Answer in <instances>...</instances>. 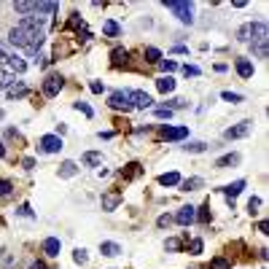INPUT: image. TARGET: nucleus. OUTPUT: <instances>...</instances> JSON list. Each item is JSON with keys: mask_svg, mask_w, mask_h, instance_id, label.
<instances>
[{"mask_svg": "<svg viewBox=\"0 0 269 269\" xmlns=\"http://www.w3.org/2000/svg\"><path fill=\"white\" fill-rule=\"evenodd\" d=\"M164 6H167L170 11H175V17L183 22V25H191L194 22V6L186 3V0H164Z\"/></svg>", "mask_w": 269, "mask_h": 269, "instance_id": "nucleus-1", "label": "nucleus"}, {"mask_svg": "<svg viewBox=\"0 0 269 269\" xmlns=\"http://www.w3.org/2000/svg\"><path fill=\"white\" fill-rule=\"evenodd\" d=\"M62 86H65V78H62L59 73H51L43 78V94L46 97H57V94L62 92Z\"/></svg>", "mask_w": 269, "mask_h": 269, "instance_id": "nucleus-2", "label": "nucleus"}, {"mask_svg": "<svg viewBox=\"0 0 269 269\" xmlns=\"http://www.w3.org/2000/svg\"><path fill=\"white\" fill-rule=\"evenodd\" d=\"M126 97H129V105H132V108H140V110H146V108H151V105H154L151 94L143 92V89H132V92H126Z\"/></svg>", "mask_w": 269, "mask_h": 269, "instance_id": "nucleus-3", "label": "nucleus"}, {"mask_svg": "<svg viewBox=\"0 0 269 269\" xmlns=\"http://www.w3.org/2000/svg\"><path fill=\"white\" fill-rule=\"evenodd\" d=\"M62 151V138L57 134H43L41 146H38V154H59Z\"/></svg>", "mask_w": 269, "mask_h": 269, "instance_id": "nucleus-4", "label": "nucleus"}, {"mask_svg": "<svg viewBox=\"0 0 269 269\" xmlns=\"http://www.w3.org/2000/svg\"><path fill=\"white\" fill-rule=\"evenodd\" d=\"M108 105L113 108V110H132L129 97H126V92H113V94L108 97Z\"/></svg>", "mask_w": 269, "mask_h": 269, "instance_id": "nucleus-5", "label": "nucleus"}, {"mask_svg": "<svg viewBox=\"0 0 269 269\" xmlns=\"http://www.w3.org/2000/svg\"><path fill=\"white\" fill-rule=\"evenodd\" d=\"M248 132H250V121H240V124L229 126V129L224 132V138H226V140H240V138H245Z\"/></svg>", "mask_w": 269, "mask_h": 269, "instance_id": "nucleus-6", "label": "nucleus"}, {"mask_svg": "<svg viewBox=\"0 0 269 269\" xmlns=\"http://www.w3.org/2000/svg\"><path fill=\"white\" fill-rule=\"evenodd\" d=\"M175 221L180 226H188V224H194L196 221V208H191V205H183L178 213H175Z\"/></svg>", "mask_w": 269, "mask_h": 269, "instance_id": "nucleus-7", "label": "nucleus"}, {"mask_svg": "<svg viewBox=\"0 0 269 269\" xmlns=\"http://www.w3.org/2000/svg\"><path fill=\"white\" fill-rule=\"evenodd\" d=\"M162 138L164 140H186L188 126H162Z\"/></svg>", "mask_w": 269, "mask_h": 269, "instance_id": "nucleus-8", "label": "nucleus"}, {"mask_svg": "<svg viewBox=\"0 0 269 269\" xmlns=\"http://www.w3.org/2000/svg\"><path fill=\"white\" fill-rule=\"evenodd\" d=\"M59 250H62V242L57 240V237H46V240H43V253L49 258H57Z\"/></svg>", "mask_w": 269, "mask_h": 269, "instance_id": "nucleus-9", "label": "nucleus"}, {"mask_svg": "<svg viewBox=\"0 0 269 269\" xmlns=\"http://www.w3.org/2000/svg\"><path fill=\"white\" fill-rule=\"evenodd\" d=\"M248 33L253 35V41H250V43L266 41V25H264V22H253V25H248Z\"/></svg>", "mask_w": 269, "mask_h": 269, "instance_id": "nucleus-10", "label": "nucleus"}, {"mask_svg": "<svg viewBox=\"0 0 269 269\" xmlns=\"http://www.w3.org/2000/svg\"><path fill=\"white\" fill-rule=\"evenodd\" d=\"M59 11V3H51V0H43V3H35V17H43L46 14H57Z\"/></svg>", "mask_w": 269, "mask_h": 269, "instance_id": "nucleus-11", "label": "nucleus"}, {"mask_svg": "<svg viewBox=\"0 0 269 269\" xmlns=\"http://www.w3.org/2000/svg\"><path fill=\"white\" fill-rule=\"evenodd\" d=\"M118 202H121V194H118V191H110V194H105V196H102V210H116L118 208Z\"/></svg>", "mask_w": 269, "mask_h": 269, "instance_id": "nucleus-12", "label": "nucleus"}, {"mask_svg": "<svg viewBox=\"0 0 269 269\" xmlns=\"http://www.w3.org/2000/svg\"><path fill=\"white\" fill-rule=\"evenodd\" d=\"M27 92H30V89H27V86L22 84V81H19V84L14 81V84L9 86V89H6V94H9V100H17V97H27Z\"/></svg>", "mask_w": 269, "mask_h": 269, "instance_id": "nucleus-13", "label": "nucleus"}, {"mask_svg": "<svg viewBox=\"0 0 269 269\" xmlns=\"http://www.w3.org/2000/svg\"><path fill=\"white\" fill-rule=\"evenodd\" d=\"M156 89L164 92V94H170L172 89H175V78H172V76H159V78H156Z\"/></svg>", "mask_w": 269, "mask_h": 269, "instance_id": "nucleus-14", "label": "nucleus"}, {"mask_svg": "<svg viewBox=\"0 0 269 269\" xmlns=\"http://www.w3.org/2000/svg\"><path fill=\"white\" fill-rule=\"evenodd\" d=\"M237 73H240V78H250L253 76V62L250 59H245V57H240V59H237Z\"/></svg>", "mask_w": 269, "mask_h": 269, "instance_id": "nucleus-15", "label": "nucleus"}, {"mask_svg": "<svg viewBox=\"0 0 269 269\" xmlns=\"http://www.w3.org/2000/svg\"><path fill=\"white\" fill-rule=\"evenodd\" d=\"M234 164H240V154H226V156H221V159L216 162V167H218V170H226V167H234Z\"/></svg>", "mask_w": 269, "mask_h": 269, "instance_id": "nucleus-16", "label": "nucleus"}, {"mask_svg": "<svg viewBox=\"0 0 269 269\" xmlns=\"http://www.w3.org/2000/svg\"><path fill=\"white\" fill-rule=\"evenodd\" d=\"M242 188H245V180H234V183L224 186V194L229 196V199H234V196H240V194H242Z\"/></svg>", "mask_w": 269, "mask_h": 269, "instance_id": "nucleus-17", "label": "nucleus"}, {"mask_svg": "<svg viewBox=\"0 0 269 269\" xmlns=\"http://www.w3.org/2000/svg\"><path fill=\"white\" fill-rule=\"evenodd\" d=\"M78 175V164L76 162H62L59 164V178H73Z\"/></svg>", "mask_w": 269, "mask_h": 269, "instance_id": "nucleus-18", "label": "nucleus"}, {"mask_svg": "<svg viewBox=\"0 0 269 269\" xmlns=\"http://www.w3.org/2000/svg\"><path fill=\"white\" fill-rule=\"evenodd\" d=\"M110 59H113L116 68L126 65V62H129V51H126V49H113V51H110Z\"/></svg>", "mask_w": 269, "mask_h": 269, "instance_id": "nucleus-19", "label": "nucleus"}, {"mask_svg": "<svg viewBox=\"0 0 269 269\" xmlns=\"http://www.w3.org/2000/svg\"><path fill=\"white\" fill-rule=\"evenodd\" d=\"M183 151L188 154H205L208 151V143H202V140H191V143H186V146H180Z\"/></svg>", "mask_w": 269, "mask_h": 269, "instance_id": "nucleus-20", "label": "nucleus"}, {"mask_svg": "<svg viewBox=\"0 0 269 269\" xmlns=\"http://www.w3.org/2000/svg\"><path fill=\"white\" fill-rule=\"evenodd\" d=\"M250 49H253V57H258V59H266V57H269V46H266V41L250 43Z\"/></svg>", "mask_w": 269, "mask_h": 269, "instance_id": "nucleus-21", "label": "nucleus"}, {"mask_svg": "<svg viewBox=\"0 0 269 269\" xmlns=\"http://www.w3.org/2000/svg\"><path fill=\"white\" fill-rule=\"evenodd\" d=\"M180 191H196V188L202 186V178H186V180H180Z\"/></svg>", "mask_w": 269, "mask_h": 269, "instance_id": "nucleus-22", "label": "nucleus"}, {"mask_svg": "<svg viewBox=\"0 0 269 269\" xmlns=\"http://www.w3.org/2000/svg\"><path fill=\"white\" fill-rule=\"evenodd\" d=\"M9 65H11L14 73H25V70H27V62L22 57H17V54H11V57H9Z\"/></svg>", "mask_w": 269, "mask_h": 269, "instance_id": "nucleus-23", "label": "nucleus"}, {"mask_svg": "<svg viewBox=\"0 0 269 269\" xmlns=\"http://www.w3.org/2000/svg\"><path fill=\"white\" fill-rule=\"evenodd\" d=\"M100 253L102 256H118L121 248H118V242H100Z\"/></svg>", "mask_w": 269, "mask_h": 269, "instance_id": "nucleus-24", "label": "nucleus"}, {"mask_svg": "<svg viewBox=\"0 0 269 269\" xmlns=\"http://www.w3.org/2000/svg\"><path fill=\"white\" fill-rule=\"evenodd\" d=\"M180 180H183V178H180L178 172H164V175H159V183L162 186H178Z\"/></svg>", "mask_w": 269, "mask_h": 269, "instance_id": "nucleus-25", "label": "nucleus"}, {"mask_svg": "<svg viewBox=\"0 0 269 269\" xmlns=\"http://www.w3.org/2000/svg\"><path fill=\"white\" fill-rule=\"evenodd\" d=\"M84 164L97 167V164H102V154H100V151H86V154H84Z\"/></svg>", "mask_w": 269, "mask_h": 269, "instance_id": "nucleus-26", "label": "nucleus"}, {"mask_svg": "<svg viewBox=\"0 0 269 269\" xmlns=\"http://www.w3.org/2000/svg\"><path fill=\"white\" fill-rule=\"evenodd\" d=\"M14 11L22 17H30V14H35V3H14Z\"/></svg>", "mask_w": 269, "mask_h": 269, "instance_id": "nucleus-27", "label": "nucleus"}, {"mask_svg": "<svg viewBox=\"0 0 269 269\" xmlns=\"http://www.w3.org/2000/svg\"><path fill=\"white\" fill-rule=\"evenodd\" d=\"M102 33H105L108 38H116L118 33H121V27H118V25H116V22H113V19H108V22H105V25H102Z\"/></svg>", "mask_w": 269, "mask_h": 269, "instance_id": "nucleus-28", "label": "nucleus"}, {"mask_svg": "<svg viewBox=\"0 0 269 269\" xmlns=\"http://www.w3.org/2000/svg\"><path fill=\"white\" fill-rule=\"evenodd\" d=\"M146 59L148 62H162V51L154 49V46H148V49H146Z\"/></svg>", "mask_w": 269, "mask_h": 269, "instance_id": "nucleus-29", "label": "nucleus"}, {"mask_svg": "<svg viewBox=\"0 0 269 269\" xmlns=\"http://www.w3.org/2000/svg\"><path fill=\"white\" fill-rule=\"evenodd\" d=\"M210 269H232V264H229L226 258H221V256H218V258H213V261H210Z\"/></svg>", "mask_w": 269, "mask_h": 269, "instance_id": "nucleus-30", "label": "nucleus"}, {"mask_svg": "<svg viewBox=\"0 0 269 269\" xmlns=\"http://www.w3.org/2000/svg\"><path fill=\"white\" fill-rule=\"evenodd\" d=\"M159 65H162L164 73H175V70H178V62H175V59H162Z\"/></svg>", "mask_w": 269, "mask_h": 269, "instance_id": "nucleus-31", "label": "nucleus"}, {"mask_svg": "<svg viewBox=\"0 0 269 269\" xmlns=\"http://www.w3.org/2000/svg\"><path fill=\"white\" fill-rule=\"evenodd\" d=\"M164 108H170V110H180V108H186V100L172 97V100H167V105H164Z\"/></svg>", "mask_w": 269, "mask_h": 269, "instance_id": "nucleus-32", "label": "nucleus"}, {"mask_svg": "<svg viewBox=\"0 0 269 269\" xmlns=\"http://www.w3.org/2000/svg\"><path fill=\"white\" fill-rule=\"evenodd\" d=\"M73 108H76V110H81V113H84V116H89V118L94 116V110H92L89 105H86V102H81V100H78V102H73Z\"/></svg>", "mask_w": 269, "mask_h": 269, "instance_id": "nucleus-33", "label": "nucleus"}, {"mask_svg": "<svg viewBox=\"0 0 269 269\" xmlns=\"http://www.w3.org/2000/svg\"><path fill=\"white\" fill-rule=\"evenodd\" d=\"M86 258H89V256H86L84 248H76L73 250V261H76V264H86Z\"/></svg>", "mask_w": 269, "mask_h": 269, "instance_id": "nucleus-34", "label": "nucleus"}, {"mask_svg": "<svg viewBox=\"0 0 269 269\" xmlns=\"http://www.w3.org/2000/svg\"><path fill=\"white\" fill-rule=\"evenodd\" d=\"M196 221L208 224V221H210V205H205V208H199V213H196Z\"/></svg>", "mask_w": 269, "mask_h": 269, "instance_id": "nucleus-35", "label": "nucleus"}, {"mask_svg": "<svg viewBox=\"0 0 269 269\" xmlns=\"http://www.w3.org/2000/svg\"><path fill=\"white\" fill-rule=\"evenodd\" d=\"M221 97L226 102H242V94H237V92H221Z\"/></svg>", "mask_w": 269, "mask_h": 269, "instance_id": "nucleus-36", "label": "nucleus"}, {"mask_svg": "<svg viewBox=\"0 0 269 269\" xmlns=\"http://www.w3.org/2000/svg\"><path fill=\"white\" fill-rule=\"evenodd\" d=\"M183 76L186 78H196V76H199V68H196V65H183Z\"/></svg>", "mask_w": 269, "mask_h": 269, "instance_id": "nucleus-37", "label": "nucleus"}, {"mask_svg": "<svg viewBox=\"0 0 269 269\" xmlns=\"http://www.w3.org/2000/svg\"><path fill=\"white\" fill-rule=\"evenodd\" d=\"M11 180H0V196H9L11 194Z\"/></svg>", "mask_w": 269, "mask_h": 269, "instance_id": "nucleus-38", "label": "nucleus"}, {"mask_svg": "<svg viewBox=\"0 0 269 269\" xmlns=\"http://www.w3.org/2000/svg\"><path fill=\"white\" fill-rule=\"evenodd\" d=\"M258 208H261V199H258V196H250V199H248V210L258 213Z\"/></svg>", "mask_w": 269, "mask_h": 269, "instance_id": "nucleus-39", "label": "nucleus"}, {"mask_svg": "<svg viewBox=\"0 0 269 269\" xmlns=\"http://www.w3.org/2000/svg\"><path fill=\"white\" fill-rule=\"evenodd\" d=\"M156 118H172V110L170 108H156Z\"/></svg>", "mask_w": 269, "mask_h": 269, "instance_id": "nucleus-40", "label": "nucleus"}, {"mask_svg": "<svg viewBox=\"0 0 269 269\" xmlns=\"http://www.w3.org/2000/svg\"><path fill=\"white\" fill-rule=\"evenodd\" d=\"M81 25H84V22H81V17H78V14H70V27H76V30H78Z\"/></svg>", "mask_w": 269, "mask_h": 269, "instance_id": "nucleus-41", "label": "nucleus"}, {"mask_svg": "<svg viewBox=\"0 0 269 269\" xmlns=\"http://www.w3.org/2000/svg\"><path fill=\"white\" fill-rule=\"evenodd\" d=\"M191 253H194V256H199V253H202V240H191Z\"/></svg>", "mask_w": 269, "mask_h": 269, "instance_id": "nucleus-42", "label": "nucleus"}, {"mask_svg": "<svg viewBox=\"0 0 269 269\" xmlns=\"http://www.w3.org/2000/svg\"><path fill=\"white\" fill-rule=\"evenodd\" d=\"M22 167H25V170H33V167H35V159H33V156H25V159H22Z\"/></svg>", "mask_w": 269, "mask_h": 269, "instance_id": "nucleus-43", "label": "nucleus"}, {"mask_svg": "<svg viewBox=\"0 0 269 269\" xmlns=\"http://www.w3.org/2000/svg\"><path fill=\"white\" fill-rule=\"evenodd\" d=\"M237 35H240V41L245 43V41H250V33H248V25H245V27H240V33H237Z\"/></svg>", "mask_w": 269, "mask_h": 269, "instance_id": "nucleus-44", "label": "nucleus"}, {"mask_svg": "<svg viewBox=\"0 0 269 269\" xmlns=\"http://www.w3.org/2000/svg\"><path fill=\"white\" fill-rule=\"evenodd\" d=\"M19 216H27V218H33V216H35V213H33V210H30V205H22V208H19Z\"/></svg>", "mask_w": 269, "mask_h": 269, "instance_id": "nucleus-45", "label": "nucleus"}, {"mask_svg": "<svg viewBox=\"0 0 269 269\" xmlns=\"http://www.w3.org/2000/svg\"><path fill=\"white\" fill-rule=\"evenodd\" d=\"M180 248V242L175 240V237H170V240H167V250H178Z\"/></svg>", "mask_w": 269, "mask_h": 269, "instance_id": "nucleus-46", "label": "nucleus"}, {"mask_svg": "<svg viewBox=\"0 0 269 269\" xmlns=\"http://www.w3.org/2000/svg\"><path fill=\"white\" fill-rule=\"evenodd\" d=\"M156 224L164 229V226H170V224H172V218H170V216H159V221H156Z\"/></svg>", "mask_w": 269, "mask_h": 269, "instance_id": "nucleus-47", "label": "nucleus"}, {"mask_svg": "<svg viewBox=\"0 0 269 269\" xmlns=\"http://www.w3.org/2000/svg\"><path fill=\"white\" fill-rule=\"evenodd\" d=\"M89 89H92L94 94H102V84H100V81H92V84H89Z\"/></svg>", "mask_w": 269, "mask_h": 269, "instance_id": "nucleus-48", "label": "nucleus"}, {"mask_svg": "<svg viewBox=\"0 0 269 269\" xmlns=\"http://www.w3.org/2000/svg\"><path fill=\"white\" fill-rule=\"evenodd\" d=\"M258 232L261 234H269V224H266V221H261V224H258Z\"/></svg>", "mask_w": 269, "mask_h": 269, "instance_id": "nucleus-49", "label": "nucleus"}, {"mask_svg": "<svg viewBox=\"0 0 269 269\" xmlns=\"http://www.w3.org/2000/svg\"><path fill=\"white\" fill-rule=\"evenodd\" d=\"M65 132H68V126H65V124H57V132H54V134H57V138H62Z\"/></svg>", "mask_w": 269, "mask_h": 269, "instance_id": "nucleus-50", "label": "nucleus"}, {"mask_svg": "<svg viewBox=\"0 0 269 269\" xmlns=\"http://www.w3.org/2000/svg\"><path fill=\"white\" fill-rule=\"evenodd\" d=\"M172 51H175V54H186V46H183V43H178V46H175V49H172Z\"/></svg>", "mask_w": 269, "mask_h": 269, "instance_id": "nucleus-51", "label": "nucleus"}, {"mask_svg": "<svg viewBox=\"0 0 269 269\" xmlns=\"http://www.w3.org/2000/svg\"><path fill=\"white\" fill-rule=\"evenodd\" d=\"M30 269H46V264H43V261H35V264L30 266Z\"/></svg>", "mask_w": 269, "mask_h": 269, "instance_id": "nucleus-52", "label": "nucleus"}, {"mask_svg": "<svg viewBox=\"0 0 269 269\" xmlns=\"http://www.w3.org/2000/svg\"><path fill=\"white\" fill-rule=\"evenodd\" d=\"M0 62H9V54H6L3 49H0Z\"/></svg>", "mask_w": 269, "mask_h": 269, "instance_id": "nucleus-53", "label": "nucleus"}, {"mask_svg": "<svg viewBox=\"0 0 269 269\" xmlns=\"http://www.w3.org/2000/svg\"><path fill=\"white\" fill-rule=\"evenodd\" d=\"M3 156H6V146L0 143V159H3Z\"/></svg>", "mask_w": 269, "mask_h": 269, "instance_id": "nucleus-54", "label": "nucleus"}, {"mask_svg": "<svg viewBox=\"0 0 269 269\" xmlns=\"http://www.w3.org/2000/svg\"><path fill=\"white\" fill-rule=\"evenodd\" d=\"M3 116H6V113H3V108H0V118H3Z\"/></svg>", "mask_w": 269, "mask_h": 269, "instance_id": "nucleus-55", "label": "nucleus"}]
</instances>
